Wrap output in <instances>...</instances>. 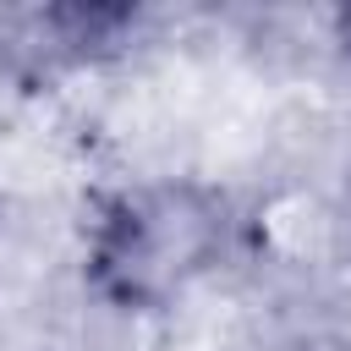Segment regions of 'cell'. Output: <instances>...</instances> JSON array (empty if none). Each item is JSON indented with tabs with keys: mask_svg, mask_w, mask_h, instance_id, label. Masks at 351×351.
<instances>
[{
	"mask_svg": "<svg viewBox=\"0 0 351 351\" xmlns=\"http://www.w3.org/2000/svg\"><path fill=\"white\" fill-rule=\"evenodd\" d=\"M225 197L197 181H154L104 203L88 241V280L126 313L170 307L225 252Z\"/></svg>",
	"mask_w": 351,
	"mask_h": 351,
	"instance_id": "1",
	"label": "cell"
},
{
	"mask_svg": "<svg viewBox=\"0 0 351 351\" xmlns=\"http://www.w3.org/2000/svg\"><path fill=\"white\" fill-rule=\"evenodd\" d=\"M335 27H340V44L351 49V11H340V16H335Z\"/></svg>",
	"mask_w": 351,
	"mask_h": 351,
	"instance_id": "2",
	"label": "cell"
}]
</instances>
